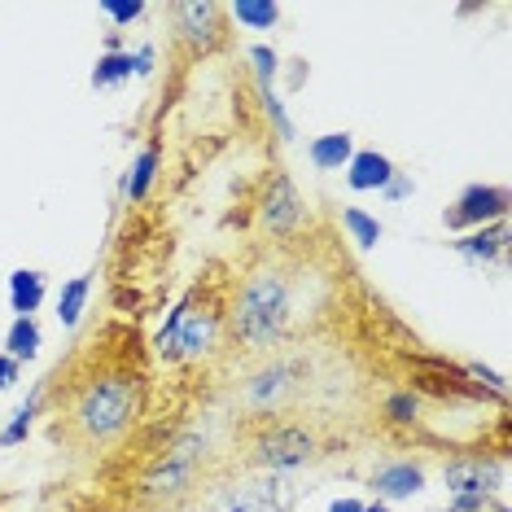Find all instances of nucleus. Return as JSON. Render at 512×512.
Wrapping results in <instances>:
<instances>
[{
	"mask_svg": "<svg viewBox=\"0 0 512 512\" xmlns=\"http://www.w3.org/2000/svg\"><path fill=\"white\" fill-rule=\"evenodd\" d=\"M259 101H263V114L276 127V136H281V141H294V123H289V114H285L281 92H276L272 84H259Z\"/></svg>",
	"mask_w": 512,
	"mask_h": 512,
	"instance_id": "obj_24",
	"label": "nucleus"
},
{
	"mask_svg": "<svg viewBox=\"0 0 512 512\" xmlns=\"http://www.w3.org/2000/svg\"><path fill=\"white\" fill-rule=\"evenodd\" d=\"M368 491L381 499V504H399V499H412L425 491V469L412 460H390L381 464L377 473L368 477Z\"/></svg>",
	"mask_w": 512,
	"mask_h": 512,
	"instance_id": "obj_11",
	"label": "nucleus"
},
{
	"mask_svg": "<svg viewBox=\"0 0 512 512\" xmlns=\"http://www.w3.org/2000/svg\"><path fill=\"white\" fill-rule=\"evenodd\" d=\"M250 62H254L259 84H276V75H281V57H276V49H267V44H250Z\"/></svg>",
	"mask_w": 512,
	"mask_h": 512,
	"instance_id": "obj_27",
	"label": "nucleus"
},
{
	"mask_svg": "<svg viewBox=\"0 0 512 512\" xmlns=\"http://www.w3.org/2000/svg\"><path fill=\"white\" fill-rule=\"evenodd\" d=\"M154 62H158V49H154V44H136V49H132V66H136V75H154Z\"/></svg>",
	"mask_w": 512,
	"mask_h": 512,
	"instance_id": "obj_29",
	"label": "nucleus"
},
{
	"mask_svg": "<svg viewBox=\"0 0 512 512\" xmlns=\"http://www.w3.org/2000/svg\"><path fill=\"white\" fill-rule=\"evenodd\" d=\"M18 377H22V364H18V359L0 355V394L14 390V386H18Z\"/></svg>",
	"mask_w": 512,
	"mask_h": 512,
	"instance_id": "obj_30",
	"label": "nucleus"
},
{
	"mask_svg": "<svg viewBox=\"0 0 512 512\" xmlns=\"http://www.w3.org/2000/svg\"><path fill=\"white\" fill-rule=\"evenodd\" d=\"M158 162H162V154H158V145H145L141 154L132 158V167H127V180H123V202H145L149 197V189H154V180H158Z\"/></svg>",
	"mask_w": 512,
	"mask_h": 512,
	"instance_id": "obj_17",
	"label": "nucleus"
},
{
	"mask_svg": "<svg viewBox=\"0 0 512 512\" xmlns=\"http://www.w3.org/2000/svg\"><path fill=\"white\" fill-rule=\"evenodd\" d=\"M219 329H224V307L211 298H202V307H197V289H193V294H184L176 302V311L158 329L154 346L167 364H197L202 355H211V346L219 342Z\"/></svg>",
	"mask_w": 512,
	"mask_h": 512,
	"instance_id": "obj_3",
	"label": "nucleus"
},
{
	"mask_svg": "<svg viewBox=\"0 0 512 512\" xmlns=\"http://www.w3.org/2000/svg\"><path fill=\"white\" fill-rule=\"evenodd\" d=\"M394 176H399V167L381 149H355V158L346 162V189L351 193H381Z\"/></svg>",
	"mask_w": 512,
	"mask_h": 512,
	"instance_id": "obj_13",
	"label": "nucleus"
},
{
	"mask_svg": "<svg viewBox=\"0 0 512 512\" xmlns=\"http://www.w3.org/2000/svg\"><path fill=\"white\" fill-rule=\"evenodd\" d=\"M442 477H447V495H451L447 512H491L499 504L495 491L504 486V464H491L482 456H460L442 469Z\"/></svg>",
	"mask_w": 512,
	"mask_h": 512,
	"instance_id": "obj_8",
	"label": "nucleus"
},
{
	"mask_svg": "<svg viewBox=\"0 0 512 512\" xmlns=\"http://www.w3.org/2000/svg\"><path fill=\"white\" fill-rule=\"evenodd\" d=\"M202 456H206V438L197 429H189L171 447H162V456L141 477V499L145 504H162V499L171 504V499L189 495L197 482V469H202Z\"/></svg>",
	"mask_w": 512,
	"mask_h": 512,
	"instance_id": "obj_5",
	"label": "nucleus"
},
{
	"mask_svg": "<svg viewBox=\"0 0 512 512\" xmlns=\"http://www.w3.org/2000/svg\"><path fill=\"white\" fill-rule=\"evenodd\" d=\"M508 206H512V193L504 184H469V189H460L456 202L442 211V224L451 232H473V228L508 219Z\"/></svg>",
	"mask_w": 512,
	"mask_h": 512,
	"instance_id": "obj_10",
	"label": "nucleus"
},
{
	"mask_svg": "<svg viewBox=\"0 0 512 512\" xmlns=\"http://www.w3.org/2000/svg\"><path fill=\"white\" fill-rule=\"evenodd\" d=\"M44 294H49V276L40 267L9 272V311H14V320H36V311L44 307Z\"/></svg>",
	"mask_w": 512,
	"mask_h": 512,
	"instance_id": "obj_15",
	"label": "nucleus"
},
{
	"mask_svg": "<svg viewBox=\"0 0 512 512\" xmlns=\"http://www.w3.org/2000/svg\"><path fill=\"white\" fill-rule=\"evenodd\" d=\"M416 193V184H412V176H407V171H399V176H394L386 189H381V197H386V202H403V197H412Z\"/></svg>",
	"mask_w": 512,
	"mask_h": 512,
	"instance_id": "obj_28",
	"label": "nucleus"
},
{
	"mask_svg": "<svg viewBox=\"0 0 512 512\" xmlns=\"http://www.w3.org/2000/svg\"><path fill=\"white\" fill-rule=\"evenodd\" d=\"M451 250L460 254L464 263H504L508 254V219H499V224H486V228H473V232H460L456 241H451Z\"/></svg>",
	"mask_w": 512,
	"mask_h": 512,
	"instance_id": "obj_12",
	"label": "nucleus"
},
{
	"mask_svg": "<svg viewBox=\"0 0 512 512\" xmlns=\"http://www.w3.org/2000/svg\"><path fill=\"white\" fill-rule=\"evenodd\" d=\"M145 412V377L132 368H110L79 386L66 425L79 447H110V442L127 438Z\"/></svg>",
	"mask_w": 512,
	"mask_h": 512,
	"instance_id": "obj_1",
	"label": "nucleus"
},
{
	"mask_svg": "<svg viewBox=\"0 0 512 512\" xmlns=\"http://www.w3.org/2000/svg\"><path fill=\"white\" fill-rule=\"evenodd\" d=\"M88 294H92V276H75V281L62 285V294H57V324L62 329H79V320L88 311Z\"/></svg>",
	"mask_w": 512,
	"mask_h": 512,
	"instance_id": "obj_18",
	"label": "nucleus"
},
{
	"mask_svg": "<svg viewBox=\"0 0 512 512\" xmlns=\"http://www.w3.org/2000/svg\"><path fill=\"white\" fill-rule=\"evenodd\" d=\"M364 512H394L390 504H381V499H372V504H364Z\"/></svg>",
	"mask_w": 512,
	"mask_h": 512,
	"instance_id": "obj_32",
	"label": "nucleus"
},
{
	"mask_svg": "<svg viewBox=\"0 0 512 512\" xmlns=\"http://www.w3.org/2000/svg\"><path fill=\"white\" fill-rule=\"evenodd\" d=\"M228 18H237L250 31H272L281 22V5L276 0H237V5H228Z\"/></svg>",
	"mask_w": 512,
	"mask_h": 512,
	"instance_id": "obj_21",
	"label": "nucleus"
},
{
	"mask_svg": "<svg viewBox=\"0 0 512 512\" xmlns=\"http://www.w3.org/2000/svg\"><path fill=\"white\" fill-rule=\"evenodd\" d=\"M259 224L267 237H294V232L307 224V202H302L298 184L285 176V171H267L263 176V189H259Z\"/></svg>",
	"mask_w": 512,
	"mask_h": 512,
	"instance_id": "obj_9",
	"label": "nucleus"
},
{
	"mask_svg": "<svg viewBox=\"0 0 512 512\" xmlns=\"http://www.w3.org/2000/svg\"><path fill=\"white\" fill-rule=\"evenodd\" d=\"M324 512H364V499H351V495H342V499H333Z\"/></svg>",
	"mask_w": 512,
	"mask_h": 512,
	"instance_id": "obj_31",
	"label": "nucleus"
},
{
	"mask_svg": "<svg viewBox=\"0 0 512 512\" xmlns=\"http://www.w3.org/2000/svg\"><path fill=\"white\" fill-rule=\"evenodd\" d=\"M40 346H44V333H40L36 320H14V324H9V333H5V355L9 359L31 364V359L40 355Z\"/></svg>",
	"mask_w": 512,
	"mask_h": 512,
	"instance_id": "obj_19",
	"label": "nucleus"
},
{
	"mask_svg": "<svg viewBox=\"0 0 512 512\" xmlns=\"http://www.w3.org/2000/svg\"><path fill=\"white\" fill-rule=\"evenodd\" d=\"M294 377H298V364H289V359H276L272 368L254 372L250 386H246L250 407H259V412H267V407H276L289 390H294Z\"/></svg>",
	"mask_w": 512,
	"mask_h": 512,
	"instance_id": "obj_14",
	"label": "nucleus"
},
{
	"mask_svg": "<svg viewBox=\"0 0 512 512\" xmlns=\"http://www.w3.org/2000/svg\"><path fill=\"white\" fill-rule=\"evenodd\" d=\"M228 333L241 351L267 355L285 342L289 324H294V281L281 267H254L246 285L237 289V302L228 311Z\"/></svg>",
	"mask_w": 512,
	"mask_h": 512,
	"instance_id": "obj_2",
	"label": "nucleus"
},
{
	"mask_svg": "<svg viewBox=\"0 0 512 512\" xmlns=\"http://www.w3.org/2000/svg\"><path fill=\"white\" fill-rule=\"evenodd\" d=\"M167 18H171L176 49H184L189 57H206V53L224 49L228 5H219V0H176V5H167Z\"/></svg>",
	"mask_w": 512,
	"mask_h": 512,
	"instance_id": "obj_7",
	"label": "nucleus"
},
{
	"mask_svg": "<svg viewBox=\"0 0 512 512\" xmlns=\"http://www.w3.org/2000/svg\"><path fill=\"white\" fill-rule=\"evenodd\" d=\"M132 75H136L132 49H123V53H101L97 66H92V88H119V84H127Z\"/></svg>",
	"mask_w": 512,
	"mask_h": 512,
	"instance_id": "obj_22",
	"label": "nucleus"
},
{
	"mask_svg": "<svg viewBox=\"0 0 512 512\" xmlns=\"http://www.w3.org/2000/svg\"><path fill=\"white\" fill-rule=\"evenodd\" d=\"M386 416L394 425H416L421 421V399H416L412 390H394V394H386Z\"/></svg>",
	"mask_w": 512,
	"mask_h": 512,
	"instance_id": "obj_25",
	"label": "nucleus"
},
{
	"mask_svg": "<svg viewBox=\"0 0 512 512\" xmlns=\"http://www.w3.org/2000/svg\"><path fill=\"white\" fill-rule=\"evenodd\" d=\"M250 451V464L259 473H276V477H289L298 473L302 464H311L320 456V438L311 425H298V421H267L259 434L246 442Z\"/></svg>",
	"mask_w": 512,
	"mask_h": 512,
	"instance_id": "obj_4",
	"label": "nucleus"
},
{
	"mask_svg": "<svg viewBox=\"0 0 512 512\" xmlns=\"http://www.w3.org/2000/svg\"><path fill=\"white\" fill-rule=\"evenodd\" d=\"M342 228L351 232V241H355L359 250H372L381 237H386L381 219H377V215H368V211H359V206H346V211H342Z\"/></svg>",
	"mask_w": 512,
	"mask_h": 512,
	"instance_id": "obj_23",
	"label": "nucleus"
},
{
	"mask_svg": "<svg viewBox=\"0 0 512 512\" xmlns=\"http://www.w3.org/2000/svg\"><path fill=\"white\" fill-rule=\"evenodd\" d=\"M97 9L114 22V31H123V27H132V22H141L149 5H145V0H101Z\"/></svg>",
	"mask_w": 512,
	"mask_h": 512,
	"instance_id": "obj_26",
	"label": "nucleus"
},
{
	"mask_svg": "<svg viewBox=\"0 0 512 512\" xmlns=\"http://www.w3.org/2000/svg\"><path fill=\"white\" fill-rule=\"evenodd\" d=\"M294 482L276 473H250L237 482H224L206 495L202 512H294Z\"/></svg>",
	"mask_w": 512,
	"mask_h": 512,
	"instance_id": "obj_6",
	"label": "nucleus"
},
{
	"mask_svg": "<svg viewBox=\"0 0 512 512\" xmlns=\"http://www.w3.org/2000/svg\"><path fill=\"white\" fill-rule=\"evenodd\" d=\"M40 407H44V386L31 390V399L22 403L14 416H9V425L0 429V447H22V442H27V434H31V425H36Z\"/></svg>",
	"mask_w": 512,
	"mask_h": 512,
	"instance_id": "obj_20",
	"label": "nucleus"
},
{
	"mask_svg": "<svg viewBox=\"0 0 512 512\" xmlns=\"http://www.w3.org/2000/svg\"><path fill=\"white\" fill-rule=\"evenodd\" d=\"M307 158L316 171H346V162L355 158V136L351 132H324L307 145Z\"/></svg>",
	"mask_w": 512,
	"mask_h": 512,
	"instance_id": "obj_16",
	"label": "nucleus"
},
{
	"mask_svg": "<svg viewBox=\"0 0 512 512\" xmlns=\"http://www.w3.org/2000/svg\"><path fill=\"white\" fill-rule=\"evenodd\" d=\"M491 512H508V504H495V508H491Z\"/></svg>",
	"mask_w": 512,
	"mask_h": 512,
	"instance_id": "obj_33",
	"label": "nucleus"
}]
</instances>
